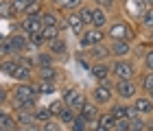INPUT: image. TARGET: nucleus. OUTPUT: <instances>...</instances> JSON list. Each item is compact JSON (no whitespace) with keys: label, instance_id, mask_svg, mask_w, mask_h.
<instances>
[{"label":"nucleus","instance_id":"obj_1","mask_svg":"<svg viewBox=\"0 0 153 131\" xmlns=\"http://www.w3.org/2000/svg\"><path fill=\"white\" fill-rule=\"evenodd\" d=\"M107 39L112 42V39H127V42H134V39L138 37V31H136V26L129 22L127 18H116L112 20V22L107 24Z\"/></svg>","mask_w":153,"mask_h":131},{"label":"nucleus","instance_id":"obj_2","mask_svg":"<svg viewBox=\"0 0 153 131\" xmlns=\"http://www.w3.org/2000/svg\"><path fill=\"white\" fill-rule=\"evenodd\" d=\"M90 98H92L99 107L107 109V107L116 101V94H114V79H107V81L96 83L92 90H90Z\"/></svg>","mask_w":153,"mask_h":131},{"label":"nucleus","instance_id":"obj_3","mask_svg":"<svg viewBox=\"0 0 153 131\" xmlns=\"http://www.w3.org/2000/svg\"><path fill=\"white\" fill-rule=\"evenodd\" d=\"M138 64L131 57L127 59H112V79L123 81V79H138Z\"/></svg>","mask_w":153,"mask_h":131},{"label":"nucleus","instance_id":"obj_4","mask_svg":"<svg viewBox=\"0 0 153 131\" xmlns=\"http://www.w3.org/2000/svg\"><path fill=\"white\" fill-rule=\"evenodd\" d=\"M105 42H107L105 29H96V26H88V29L79 35V48H81V50H88V48L105 44Z\"/></svg>","mask_w":153,"mask_h":131},{"label":"nucleus","instance_id":"obj_5","mask_svg":"<svg viewBox=\"0 0 153 131\" xmlns=\"http://www.w3.org/2000/svg\"><path fill=\"white\" fill-rule=\"evenodd\" d=\"M59 98L66 103V107H70V109H74V112L79 114V112H81V107L85 105V101L90 98V96L83 92V90H79L76 85H72V87H66L64 92H61Z\"/></svg>","mask_w":153,"mask_h":131},{"label":"nucleus","instance_id":"obj_6","mask_svg":"<svg viewBox=\"0 0 153 131\" xmlns=\"http://www.w3.org/2000/svg\"><path fill=\"white\" fill-rule=\"evenodd\" d=\"M114 94L118 101H134L140 94V85L136 79H123V81H114Z\"/></svg>","mask_w":153,"mask_h":131},{"label":"nucleus","instance_id":"obj_7","mask_svg":"<svg viewBox=\"0 0 153 131\" xmlns=\"http://www.w3.org/2000/svg\"><path fill=\"white\" fill-rule=\"evenodd\" d=\"M9 44H11V50H13V57H20V55H29L33 53V48L29 44V35L22 31H16L9 35Z\"/></svg>","mask_w":153,"mask_h":131},{"label":"nucleus","instance_id":"obj_8","mask_svg":"<svg viewBox=\"0 0 153 131\" xmlns=\"http://www.w3.org/2000/svg\"><path fill=\"white\" fill-rule=\"evenodd\" d=\"M107 48H109V57L112 59H127L134 53V42L127 39H107Z\"/></svg>","mask_w":153,"mask_h":131},{"label":"nucleus","instance_id":"obj_9","mask_svg":"<svg viewBox=\"0 0 153 131\" xmlns=\"http://www.w3.org/2000/svg\"><path fill=\"white\" fill-rule=\"evenodd\" d=\"M61 31H70L72 35L79 37L83 31H85V24L81 22L79 13L76 11H66L64 13V22H61Z\"/></svg>","mask_w":153,"mask_h":131},{"label":"nucleus","instance_id":"obj_10","mask_svg":"<svg viewBox=\"0 0 153 131\" xmlns=\"http://www.w3.org/2000/svg\"><path fill=\"white\" fill-rule=\"evenodd\" d=\"M64 72L61 68L55 64V66H39L35 68V81H51V83H59Z\"/></svg>","mask_w":153,"mask_h":131},{"label":"nucleus","instance_id":"obj_11","mask_svg":"<svg viewBox=\"0 0 153 131\" xmlns=\"http://www.w3.org/2000/svg\"><path fill=\"white\" fill-rule=\"evenodd\" d=\"M90 77H92L96 83L112 79V61H94L92 68H90Z\"/></svg>","mask_w":153,"mask_h":131},{"label":"nucleus","instance_id":"obj_12","mask_svg":"<svg viewBox=\"0 0 153 131\" xmlns=\"http://www.w3.org/2000/svg\"><path fill=\"white\" fill-rule=\"evenodd\" d=\"M18 31L31 35V33L44 31V22H42V18H37V16H22L20 18V24H18Z\"/></svg>","mask_w":153,"mask_h":131},{"label":"nucleus","instance_id":"obj_13","mask_svg":"<svg viewBox=\"0 0 153 131\" xmlns=\"http://www.w3.org/2000/svg\"><path fill=\"white\" fill-rule=\"evenodd\" d=\"M131 105L136 107V112H138V116H142V118H151L153 116V101L149 98L147 94H138L134 101H131Z\"/></svg>","mask_w":153,"mask_h":131},{"label":"nucleus","instance_id":"obj_14","mask_svg":"<svg viewBox=\"0 0 153 131\" xmlns=\"http://www.w3.org/2000/svg\"><path fill=\"white\" fill-rule=\"evenodd\" d=\"M11 79L18 81V83H35V70H31V68H26L18 61L16 68H13V72H11Z\"/></svg>","mask_w":153,"mask_h":131},{"label":"nucleus","instance_id":"obj_15","mask_svg":"<svg viewBox=\"0 0 153 131\" xmlns=\"http://www.w3.org/2000/svg\"><path fill=\"white\" fill-rule=\"evenodd\" d=\"M42 22L44 26H59L61 29V22H64V11H59L57 7H46L44 13H42Z\"/></svg>","mask_w":153,"mask_h":131},{"label":"nucleus","instance_id":"obj_16","mask_svg":"<svg viewBox=\"0 0 153 131\" xmlns=\"http://www.w3.org/2000/svg\"><path fill=\"white\" fill-rule=\"evenodd\" d=\"M46 48L55 55V59H57V61L64 59V57H68V53H70V48H68V39H66L64 35L57 37V39H53V42H48Z\"/></svg>","mask_w":153,"mask_h":131},{"label":"nucleus","instance_id":"obj_17","mask_svg":"<svg viewBox=\"0 0 153 131\" xmlns=\"http://www.w3.org/2000/svg\"><path fill=\"white\" fill-rule=\"evenodd\" d=\"M101 112H103V107H99L92 98H88V101H85V105L81 107L79 116L90 125V122H96V118H99V114H101Z\"/></svg>","mask_w":153,"mask_h":131},{"label":"nucleus","instance_id":"obj_18","mask_svg":"<svg viewBox=\"0 0 153 131\" xmlns=\"http://www.w3.org/2000/svg\"><path fill=\"white\" fill-rule=\"evenodd\" d=\"M109 22H112V20H109V13L105 9H101V7H94V11H92V26H96V29H107Z\"/></svg>","mask_w":153,"mask_h":131},{"label":"nucleus","instance_id":"obj_19","mask_svg":"<svg viewBox=\"0 0 153 131\" xmlns=\"http://www.w3.org/2000/svg\"><path fill=\"white\" fill-rule=\"evenodd\" d=\"M88 55H90V59H92V61H112L107 44H99V46L88 48Z\"/></svg>","mask_w":153,"mask_h":131},{"label":"nucleus","instance_id":"obj_20","mask_svg":"<svg viewBox=\"0 0 153 131\" xmlns=\"http://www.w3.org/2000/svg\"><path fill=\"white\" fill-rule=\"evenodd\" d=\"M33 57H35V64H37V68H39V66H55V64H57L55 55H53L51 50H48V48L35 50V53H33Z\"/></svg>","mask_w":153,"mask_h":131},{"label":"nucleus","instance_id":"obj_21","mask_svg":"<svg viewBox=\"0 0 153 131\" xmlns=\"http://www.w3.org/2000/svg\"><path fill=\"white\" fill-rule=\"evenodd\" d=\"M138 85H140V92L142 94H147V92H151L153 90V72L151 70H142L140 74H138Z\"/></svg>","mask_w":153,"mask_h":131},{"label":"nucleus","instance_id":"obj_22","mask_svg":"<svg viewBox=\"0 0 153 131\" xmlns=\"http://www.w3.org/2000/svg\"><path fill=\"white\" fill-rule=\"evenodd\" d=\"M0 127L7 129V131H18L20 129L18 120H16V114H13L11 109H7V112L2 114V118H0Z\"/></svg>","mask_w":153,"mask_h":131},{"label":"nucleus","instance_id":"obj_23","mask_svg":"<svg viewBox=\"0 0 153 131\" xmlns=\"http://www.w3.org/2000/svg\"><path fill=\"white\" fill-rule=\"evenodd\" d=\"M123 7H125V11H127L131 18H136V20H140V16L144 13V9H147L140 0H129V2H125Z\"/></svg>","mask_w":153,"mask_h":131},{"label":"nucleus","instance_id":"obj_24","mask_svg":"<svg viewBox=\"0 0 153 131\" xmlns=\"http://www.w3.org/2000/svg\"><path fill=\"white\" fill-rule=\"evenodd\" d=\"M16 7H13V0H2L0 2V20H16Z\"/></svg>","mask_w":153,"mask_h":131},{"label":"nucleus","instance_id":"obj_25","mask_svg":"<svg viewBox=\"0 0 153 131\" xmlns=\"http://www.w3.org/2000/svg\"><path fill=\"white\" fill-rule=\"evenodd\" d=\"M29 44L33 48V53L35 50H42V48H46V37H44V31H37V33H31L29 35Z\"/></svg>","mask_w":153,"mask_h":131},{"label":"nucleus","instance_id":"obj_26","mask_svg":"<svg viewBox=\"0 0 153 131\" xmlns=\"http://www.w3.org/2000/svg\"><path fill=\"white\" fill-rule=\"evenodd\" d=\"M35 87H37L39 96H51V94L57 92V83H51V81H37Z\"/></svg>","mask_w":153,"mask_h":131},{"label":"nucleus","instance_id":"obj_27","mask_svg":"<svg viewBox=\"0 0 153 131\" xmlns=\"http://www.w3.org/2000/svg\"><path fill=\"white\" fill-rule=\"evenodd\" d=\"M92 11H94L92 2H90V4L85 2V4H83L79 11H76V13H79V18H81V22L85 24V29H88V26H92Z\"/></svg>","mask_w":153,"mask_h":131},{"label":"nucleus","instance_id":"obj_28","mask_svg":"<svg viewBox=\"0 0 153 131\" xmlns=\"http://www.w3.org/2000/svg\"><path fill=\"white\" fill-rule=\"evenodd\" d=\"M33 116H35V122H39V125H44V122H48V120H53V114H51V109L48 107H35L33 109Z\"/></svg>","mask_w":153,"mask_h":131},{"label":"nucleus","instance_id":"obj_29","mask_svg":"<svg viewBox=\"0 0 153 131\" xmlns=\"http://www.w3.org/2000/svg\"><path fill=\"white\" fill-rule=\"evenodd\" d=\"M96 122H99L101 127H107V129H112L114 131V125H116V118L112 114L107 112V109H103V112L99 114V118H96Z\"/></svg>","mask_w":153,"mask_h":131},{"label":"nucleus","instance_id":"obj_30","mask_svg":"<svg viewBox=\"0 0 153 131\" xmlns=\"http://www.w3.org/2000/svg\"><path fill=\"white\" fill-rule=\"evenodd\" d=\"M138 26H142L144 31L153 29V7H151V9H144V13L140 16V20H138Z\"/></svg>","mask_w":153,"mask_h":131},{"label":"nucleus","instance_id":"obj_31","mask_svg":"<svg viewBox=\"0 0 153 131\" xmlns=\"http://www.w3.org/2000/svg\"><path fill=\"white\" fill-rule=\"evenodd\" d=\"M74 118H76V112H74V109H70V107H66L64 112L59 114V118H57V120H59L64 127H70L72 122H74Z\"/></svg>","mask_w":153,"mask_h":131},{"label":"nucleus","instance_id":"obj_32","mask_svg":"<svg viewBox=\"0 0 153 131\" xmlns=\"http://www.w3.org/2000/svg\"><path fill=\"white\" fill-rule=\"evenodd\" d=\"M46 107L51 109L53 118H59V114H61V112H64V109H66V103L61 101V98H55V101H51V103H48Z\"/></svg>","mask_w":153,"mask_h":131},{"label":"nucleus","instance_id":"obj_33","mask_svg":"<svg viewBox=\"0 0 153 131\" xmlns=\"http://www.w3.org/2000/svg\"><path fill=\"white\" fill-rule=\"evenodd\" d=\"M92 4H94V7H101V9H105L107 13H112L120 2H118V0H92Z\"/></svg>","mask_w":153,"mask_h":131},{"label":"nucleus","instance_id":"obj_34","mask_svg":"<svg viewBox=\"0 0 153 131\" xmlns=\"http://www.w3.org/2000/svg\"><path fill=\"white\" fill-rule=\"evenodd\" d=\"M142 70H151L153 72V46H149L142 55Z\"/></svg>","mask_w":153,"mask_h":131},{"label":"nucleus","instance_id":"obj_35","mask_svg":"<svg viewBox=\"0 0 153 131\" xmlns=\"http://www.w3.org/2000/svg\"><path fill=\"white\" fill-rule=\"evenodd\" d=\"M44 37H46V42H53V39L61 37V29L59 26H44Z\"/></svg>","mask_w":153,"mask_h":131},{"label":"nucleus","instance_id":"obj_36","mask_svg":"<svg viewBox=\"0 0 153 131\" xmlns=\"http://www.w3.org/2000/svg\"><path fill=\"white\" fill-rule=\"evenodd\" d=\"M42 131H66V127L61 125L57 118H53V120H48V122L42 125Z\"/></svg>","mask_w":153,"mask_h":131},{"label":"nucleus","instance_id":"obj_37","mask_svg":"<svg viewBox=\"0 0 153 131\" xmlns=\"http://www.w3.org/2000/svg\"><path fill=\"white\" fill-rule=\"evenodd\" d=\"M83 4H85V0H66V4L61 7V11H64V13L66 11H79Z\"/></svg>","mask_w":153,"mask_h":131},{"label":"nucleus","instance_id":"obj_38","mask_svg":"<svg viewBox=\"0 0 153 131\" xmlns=\"http://www.w3.org/2000/svg\"><path fill=\"white\" fill-rule=\"evenodd\" d=\"M0 57H2V59H9V57H13V50H11L9 37H4L2 42H0Z\"/></svg>","mask_w":153,"mask_h":131},{"label":"nucleus","instance_id":"obj_39","mask_svg":"<svg viewBox=\"0 0 153 131\" xmlns=\"http://www.w3.org/2000/svg\"><path fill=\"white\" fill-rule=\"evenodd\" d=\"M88 127H90V125H88V122L81 118L79 114H76V118H74V122H72V125L68 127V131H88Z\"/></svg>","mask_w":153,"mask_h":131},{"label":"nucleus","instance_id":"obj_40","mask_svg":"<svg viewBox=\"0 0 153 131\" xmlns=\"http://www.w3.org/2000/svg\"><path fill=\"white\" fill-rule=\"evenodd\" d=\"M29 4H31V0H13V7H16V13L20 18L26 13V9H29Z\"/></svg>","mask_w":153,"mask_h":131},{"label":"nucleus","instance_id":"obj_41","mask_svg":"<svg viewBox=\"0 0 153 131\" xmlns=\"http://www.w3.org/2000/svg\"><path fill=\"white\" fill-rule=\"evenodd\" d=\"M18 61H20L22 66L31 68V70H35V68H37V64H35V57H33V55H20V57H18Z\"/></svg>","mask_w":153,"mask_h":131},{"label":"nucleus","instance_id":"obj_42","mask_svg":"<svg viewBox=\"0 0 153 131\" xmlns=\"http://www.w3.org/2000/svg\"><path fill=\"white\" fill-rule=\"evenodd\" d=\"M16 64H18V59H16V57H9V59H4V64H2V70H0V72H4L7 77H11V72H13V68H16Z\"/></svg>","mask_w":153,"mask_h":131},{"label":"nucleus","instance_id":"obj_43","mask_svg":"<svg viewBox=\"0 0 153 131\" xmlns=\"http://www.w3.org/2000/svg\"><path fill=\"white\" fill-rule=\"evenodd\" d=\"M129 131H147V118H136V120H131V129Z\"/></svg>","mask_w":153,"mask_h":131},{"label":"nucleus","instance_id":"obj_44","mask_svg":"<svg viewBox=\"0 0 153 131\" xmlns=\"http://www.w3.org/2000/svg\"><path fill=\"white\" fill-rule=\"evenodd\" d=\"M9 98H11V90H7L4 85H0V105H2V107H7Z\"/></svg>","mask_w":153,"mask_h":131},{"label":"nucleus","instance_id":"obj_45","mask_svg":"<svg viewBox=\"0 0 153 131\" xmlns=\"http://www.w3.org/2000/svg\"><path fill=\"white\" fill-rule=\"evenodd\" d=\"M129 129H131V120H127V118L116 120V125H114V131H129Z\"/></svg>","mask_w":153,"mask_h":131},{"label":"nucleus","instance_id":"obj_46","mask_svg":"<svg viewBox=\"0 0 153 131\" xmlns=\"http://www.w3.org/2000/svg\"><path fill=\"white\" fill-rule=\"evenodd\" d=\"M88 131H112V129H107V127H101L99 122H90V127Z\"/></svg>","mask_w":153,"mask_h":131},{"label":"nucleus","instance_id":"obj_47","mask_svg":"<svg viewBox=\"0 0 153 131\" xmlns=\"http://www.w3.org/2000/svg\"><path fill=\"white\" fill-rule=\"evenodd\" d=\"M20 131H42V125H39V122H33V125H26V127H22Z\"/></svg>","mask_w":153,"mask_h":131},{"label":"nucleus","instance_id":"obj_48","mask_svg":"<svg viewBox=\"0 0 153 131\" xmlns=\"http://www.w3.org/2000/svg\"><path fill=\"white\" fill-rule=\"evenodd\" d=\"M140 2L147 7V9H151V7H153V0H140Z\"/></svg>","mask_w":153,"mask_h":131},{"label":"nucleus","instance_id":"obj_49","mask_svg":"<svg viewBox=\"0 0 153 131\" xmlns=\"http://www.w3.org/2000/svg\"><path fill=\"white\" fill-rule=\"evenodd\" d=\"M147 131H153V116L147 120Z\"/></svg>","mask_w":153,"mask_h":131},{"label":"nucleus","instance_id":"obj_50","mask_svg":"<svg viewBox=\"0 0 153 131\" xmlns=\"http://www.w3.org/2000/svg\"><path fill=\"white\" fill-rule=\"evenodd\" d=\"M7 112V107H2V105H0V118H2V114Z\"/></svg>","mask_w":153,"mask_h":131},{"label":"nucleus","instance_id":"obj_51","mask_svg":"<svg viewBox=\"0 0 153 131\" xmlns=\"http://www.w3.org/2000/svg\"><path fill=\"white\" fill-rule=\"evenodd\" d=\"M147 33H149V37H151V44H153V29H151V31H147Z\"/></svg>","mask_w":153,"mask_h":131},{"label":"nucleus","instance_id":"obj_52","mask_svg":"<svg viewBox=\"0 0 153 131\" xmlns=\"http://www.w3.org/2000/svg\"><path fill=\"white\" fill-rule=\"evenodd\" d=\"M147 96H149V98L153 101V90H151V92H147Z\"/></svg>","mask_w":153,"mask_h":131},{"label":"nucleus","instance_id":"obj_53","mask_svg":"<svg viewBox=\"0 0 153 131\" xmlns=\"http://www.w3.org/2000/svg\"><path fill=\"white\" fill-rule=\"evenodd\" d=\"M2 64H4V59H2V57H0V70H2Z\"/></svg>","mask_w":153,"mask_h":131},{"label":"nucleus","instance_id":"obj_54","mask_svg":"<svg viewBox=\"0 0 153 131\" xmlns=\"http://www.w3.org/2000/svg\"><path fill=\"white\" fill-rule=\"evenodd\" d=\"M44 2H55V0H44Z\"/></svg>","mask_w":153,"mask_h":131},{"label":"nucleus","instance_id":"obj_55","mask_svg":"<svg viewBox=\"0 0 153 131\" xmlns=\"http://www.w3.org/2000/svg\"><path fill=\"white\" fill-rule=\"evenodd\" d=\"M2 39H4V37H2V35H0V42H2Z\"/></svg>","mask_w":153,"mask_h":131},{"label":"nucleus","instance_id":"obj_56","mask_svg":"<svg viewBox=\"0 0 153 131\" xmlns=\"http://www.w3.org/2000/svg\"><path fill=\"white\" fill-rule=\"evenodd\" d=\"M0 2H2V0H0Z\"/></svg>","mask_w":153,"mask_h":131},{"label":"nucleus","instance_id":"obj_57","mask_svg":"<svg viewBox=\"0 0 153 131\" xmlns=\"http://www.w3.org/2000/svg\"><path fill=\"white\" fill-rule=\"evenodd\" d=\"M18 131H20V129H18Z\"/></svg>","mask_w":153,"mask_h":131}]
</instances>
